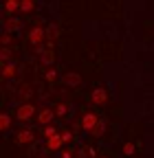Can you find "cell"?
Returning a JSON list of instances; mask_svg holds the SVG:
<instances>
[{
  "mask_svg": "<svg viewBox=\"0 0 154 158\" xmlns=\"http://www.w3.org/2000/svg\"><path fill=\"white\" fill-rule=\"evenodd\" d=\"M33 112H35L33 103H22L18 108V112H15V118L18 121H29V118H33Z\"/></svg>",
  "mask_w": 154,
  "mask_h": 158,
  "instance_id": "6da1fadb",
  "label": "cell"
},
{
  "mask_svg": "<svg viewBox=\"0 0 154 158\" xmlns=\"http://www.w3.org/2000/svg\"><path fill=\"white\" fill-rule=\"evenodd\" d=\"M97 125H99L97 114H95V112H86L84 118H82V127H84L86 132H95V127H97Z\"/></svg>",
  "mask_w": 154,
  "mask_h": 158,
  "instance_id": "7a4b0ae2",
  "label": "cell"
},
{
  "mask_svg": "<svg viewBox=\"0 0 154 158\" xmlns=\"http://www.w3.org/2000/svg\"><path fill=\"white\" fill-rule=\"evenodd\" d=\"M42 40H44V29H42V27H35V29L29 31V42H31V44L37 46V44L42 42Z\"/></svg>",
  "mask_w": 154,
  "mask_h": 158,
  "instance_id": "3957f363",
  "label": "cell"
},
{
  "mask_svg": "<svg viewBox=\"0 0 154 158\" xmlns=\"http://www.w3.org/2000/svg\"><path fill=\"white\" fill-rule=\"evenodd\" d=\"M108 101V92L104 88H95L92 90V103H97V106H104Z\"/></svg>",
  "mask_w": 154,
  "mask_h": 158,
  "instance_id": "277c9868",
  "label": "cell"
},
{
  "mask_svg": "<svg viewBox=\"0 0 154 158\" xmlns=\"http://www.w3.org/2000/svg\"><path fill=\"white\" fill-rule=\"evenodd\" d=\"M62 145H64V141H62V134H55V136L46 138V149H51V152H55V149H60Z\"/></svg>",
  "mask_w": 154,
  "mask_h": 158,
  "instance_id": "5b68a950",
  "label": "cell"
},
{
  "mask_svg": "<svg viewBox=\"0 0 154 158\" xmlns=\"http://www.w3.org/2000/svg\"><path fill=\"white\" fill-rule=\"evenodd\" d=\"M53 116H55V112L51 110V108H44V110H40V114H37V118H40V123H44V127L53 121Z\"/></svg>",
  "mask_w": 154,
  "mask_h": 158,
  "instance_id": "8992f818",
  "label": "cell"
},
{
  "mask_svg": "<svg viewBox=\"0 0 154 158\" xmlns=\"http://www.w3.org/2000/svg\"><path fill=\"white\" fill-rule=\"evenodd\" d=\"M15 141L20 143V145L31 143V141H33V132H31V130H20V132H18V136H15Z\"/></svg>",
  "mask_w": 154,
  "mask_h": 158,
  "instance_id": "52a82bcc",
  "label": "cell"
},
{
  "mask_svg": "<svg viewBox=\"0 0 154 158\" xmlns=\"http://www.w3.org/2000/svg\"><path fill=\"white\" fill-rule=\"evenodd\" d=\"M64 81H66L68 86H79V81H82V77L77 75V73H66V77H64Z\"/></svg>",
  "mask_w": 154,
  "mask_h": 158,
  "instance_id": "ba28073f",
  "label": "cell"
},
{
  "mask_svg": "<svg viewBox=\"0 0 154 158\" xmlns=\"http://www.w3.org/2000/svg\"><path fill=\"white\" fill-rule=\"evenodd\" d=\"M9 125H11V114H9V112H5V114H2V118H0V127H2V132H7V130H9Z\"/></svg>",
  "mask_w": 154,
  "mask_h": 158,
  "instance_id": "9c48e42d",
  "label": "cell"
},
{
  "mask_svg": "<svg viewBox=\"0 0 154 158\" xmlns=\"http://www.w3.org/2000/svg\"><path fill=\"white\" fill-rule=\"evenodd\" d=\"M15 73V64H5V70H2V77L7 79V77H11Z\"/></svg>",
  "mask_w": 154,
  "mask_h": 158,
  "instance_id": "30bf717a",
  "label": "cell"
},
{
  "mask_svg": "<svg viewBox=\"0 0 154 158\" xmlns=\"http://www.w3.org/2000/svg\"><path fill=\"white\" fill-rule=\"evenodd\" d=\"M5 9L7 11H15V9H20V2H18V0H9V2H5Z\"/></svg>",
  "mask_w": 154,
  "mask_h": 158,
  "instance_id": "8fae6325",
  "label": "cell"
},
{
  "mask_svg": "<svg viewBox=\"0 0 154 158\" xmlns=\"http://www.w3.org/2000/svg\"><path fill=\"white\" fill-rule=\"evenodd\" d=\"M55 134H57L55 125H46V127H44V136H46V138H51V136H55Z\"/></svg>",
  "mask_w": 154,
  "mask_h": 158,
  "instance_id": "7c38bea8",
  "label": "cell"
},
{
  "mask_svg": "<svg viewBox=\"0 0 154 158\" xmlns=\"http://www.w3.org/2000/svg\"><path fill=\"white\" fill-rule=\"evenodd\" d=\"M104 132H106V123H104V121H99V125L95 127V132H92V134H95V136H101Z\"/></svg>",
  "mask_w": 154,
  "mask_h": 158,
  "instance_id": "4fadbf2b",
  "label": "cell"
},
{
  "mask_svg": "<svg viewBox=\"0 0 154 158\" xmlns=\"http://www.w3.org/2000/svg\"><path fill=\"white\" fill-rule=\"evenodd\" d=\"M33 7H35V5L31 2V0H24V2H20V9H22V11H31Z\"/></svg>",
  "mask_w": 154,
  "mask_h": 158,
  "instance_id": "5bb4252c",
  "label": "cell"
},
{
  "mask_svg": "<svg viewBox=\"0 0 154 158\" xmlns=\"http://www.w3.org/2000/svg\"><path fill=\"white\" fill-rule=\"evenodd\" d=\"M123 154H126V156L134 154V143H126V145H123Z\"/></svg>",
  "mask_w": 154,
  "mask_h": 158,
  "instance_id": "9a60e30c",
  "label": "cell"
},
{
  "mask_svg": "<svg viewBox=\"0 0 154 158\" xmlns=\"http://www.w3.org/2000/svg\"><path fill=\"white\" fill-rule=\"evenodd\" d=\"M55 114H57V116H64V114H66V103H60V106H57V108H55Z\"/></svg>",
  "mask_w": 154,
  "mask_h": 158,
  "instance_id": "2e32d148",
  "label": "cell"
},
{
  "mask_svg": "<svg viewBox=\"0 0 154 158\" xmlns=\"http://www.w3.org/2000/svg\"><path fill=\"white\" fill-rule=\"evenodd\" d=\"M46 33H49V37H57V24H51L46 29Z\"/></svg>",
  "mask_w": 154,
  "mask_h": 158,
  "instance_id": "e0dca14e",
  "label": "cell"
},
{
  "mask_svg": "<svg viewBox=\"0 0 154 158\" xmlns=\"http://www.w3.org/2000/svg\"><path fill=\"white\" fill-rule=\"evenodd\" d=\"M42 62H44V64H51V62H53V51H51V53H44V55H42Z\"/></svg>",
  "mask_w": 154,
  "mask_h": 158,
  "instance_id": "ac0fdd59",
  "label": "cell"
},
{
  "mask_svg": "<svg viewBox=\"0 0 154 158\" xmlns=\"http://www.w3.org/2000/svg\"><path fill=\"white\" fill-rule=\"evenodd\" d=\"M62 141H64V143L73 141V134H71V132H64V134H62Z\"/></svg>",
  "mask_w": 154,
  "mask_h": 158,
  "instance_id": "d6986e66",
  "label": "cell"
},
{
  "mask_svg": "<svg viewBox=\"0 0 154 158\" xmlns=\"http://www.w3.org/2000/svg\"><path fill=\"white\" fill-rule=\"evenodd\" d=\"M2 62H5V64L9 62V48H2Z\"/></svg>",
  "mask_w": 154,
  "mask_h": 158,
  "instance_id": "ffe728a7",
  "label": "cell"
},
{
  "mask_svg": "<svg viewBox=\"0 0 154 158\" xmlns=\"http://www.w3.org/2000/svg\"><path fill=\"white\" fill-rule=\"evenodd\" d=\"M60 158H73V152H62Z\"/></svg>",
  "mask_w": 154,
  "mask_h": 158,
  "instance_id": "44dd1931",
  "label": "cell"
},
{
  "mask_svg": "<svg viewBox=\"0 0 154 158\" xmlns=\"http://www.w3.org/2000/svg\"><path fill=\"white\" fill-rule=\"evenodd\" d=\"M46 79H49V81H51V79H55V70H49V73H46Z\"/></svg>",
  "mask_w": 154,
  "mask_h": 158,
  "instance_id": "7402d4cb",
  "label": "cell"
},
{
  "mask_svg": "<svg viewBox=\"0 0 154 158\" xmlns=\"http://www.w3.org/2000/svg\"><path fill=\"white\" fill-rule=\"evenodd\" d=\"M2 44H9V33L5 31V35H2Z\"/></svg>",
  "mask_w": 154,
  "mask_h": 158,
  "instance_id": "603a6c76",
  "label": "cell"
},
{
  "mask_svg": "<svg viewBox=\"0 0 154 158\" xmlns=\"http://www.w3.org/2000/svg\"><path fill=\"white\" fill-rule=\"evenodd\" d=\"M101 158H106V156H101Z\"/></svg>",
  "mask_w": 154,
  "mask_h": 158,
  "instance_id": "cb8c5ba5",
  "label": "cell"
}]
</instances>
